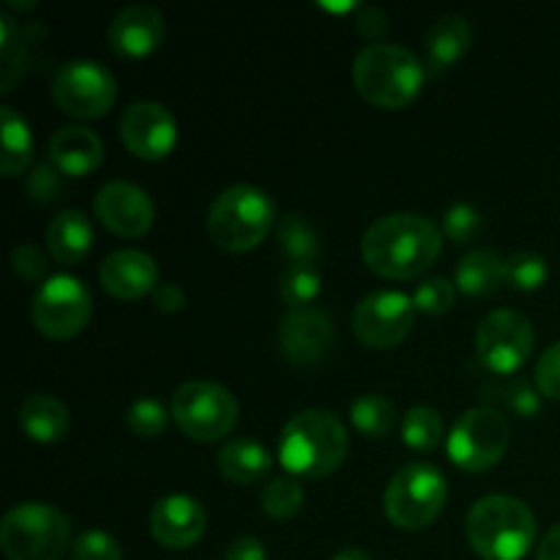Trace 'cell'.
<instances>
[{
  "mask_svg": "<svg viewBox=\"0 0 560 560\" xmlns=\"http://www.w3.org/2000/svg\"><path fill=\"white\" fill-rule=\"evenodd\" d=\"M350 421L366 438H386L397 424V405L383 394H361L350 405Z\"/></svg>",
  "mask_w": 560,
  "mask_h": 560,
  "instance_id": "f546056e",
  "label": "cell"
},
{
  "mask_svg": "<svg viewBox=\"0 0 560 560\" xmlns=\"http://www.w3.org/2000/svg\"><path fill=\"white\" fill-rule=\"evenodd\" d=\"M506 282V260L495 249H474L454 268V284L470 299L495 295Z\"/></svg>",
  "mask_w": 560,
  "mask_h": 560,
  "instance_id": "603a6c76",
  "label": "cell"
},
{
  "mask_svg": "<svg viewBox=\"0 0 560 560\" xmlns=\"http://www.w3.org/2000/svg\"><path fill=\"white\" fill-rule=\"evenodd\" d=\"M20 427L36 443H58L71 427L69 408L52 394H31L20 405Z\"/></svg>",
  "mask_w": 560,
  "mask_h": 560,
  "instance_id": "cb8c5ba5",
  "label": "cell"
},
{
  "mask_svg": "<svg viewBox=\"0 0 560 560\" xmlns=\"http://www.w3.org/2000/svg\"><path fill=\"white\" fill-rule=\"evenodd\" d=\"M550 279V266L539 252L520 249L506 257V284L523 293H534Z\"/></svg>",
  "mask_w": 560,
  "mask_h": 560,
  "instance_id": "836d02e7",
  "label": "cell"
},
{
  "mask_svg": "<svg viewBox=\"0 0 560 560\" xmlns=\"http://www.w3.org/2000/svg\"><path fill=\"white\" fill-rule=\"evenodd\" d=\"M427 69L402 44L377 42L361 49L353 63L355 91L381 109H402L424 88Z\"/></svg>",
  "mask_w": 560,
  "mask_h": 560,
  "instance_id": "3957f363",
  "label": "cell"
},
{
  "mask_svg": "<svg viewBox=\"0 0 560 560\" xmlns=\"http://www.w3.org/2000/svg\"><path fill=\"white\" fill-rule=\"evenodd\" d=\"M11 268H14V273L22 282H47L44 279V273H47V257H44L42 246L31 244V241L14 246V252H11Z\"/></svg>",
  "mask_w": 560,
  "mask_h": 560,
  "instance_id": "ab89813d",
  "label": "cell"
},
{
  "mask_svg": "<svg viewBox=\"0 0 560 560\" xmlns=\"http://www.w3.org/2000/svg\"><path fill=\"white\" fill-rule=\"evenodd\" d=\"M337 328L323 306L288 310L279 323V350L293 366H315L331 353Z\"/></svg>",
  "mask_w": 560,
  "mask_h": 560,
  "instance_id": "9a60e30c",
  "label": "cell"
},
{
  "mask_svg": "<svg viewBox=\"0 0 560 560\" xmlns=\"http://www.w3.org/2000/svg\"><path fill=\"white\" fill-rule=\"evenodd\" d=\"M93 213L109 233L120 238H140L153 228V219H156V208L148 191L131 180L104 184L93 197Z\"/></svg>",
  "mask_w": 560,
  "mask_h": 560,
  "instance_id": "2e32d148",
  "label": "cell"
},
{
  "mask_svg": "<svg viewBox=\"0 0 560 560\" xmlns=\"http://www.w3.org/2000/svg\"><path fill=\"white\" fill-rule=\"evenodd\" d=\"M536 388L541 397L560 402V342L550 345L536 361Z\"/></svg>",
  "mask_w": 560,
  "mask_h": 560,
  "instance_id": "60d3db41",
  "label": "cell"
},
{
  "mask_svg": "<svg viewBox=\"0 0 560 560\" xmlns=\"http://www.w3.org/2000/svg\"><path fill=\"white\" fill-rule=\"evenodd\" d=\"M33 33H42L38 27H25L3 11L0 14V52H3V88L0 91L11 93L14 91V82L20 80L22 69L27 63V49H31Z\"/></svg>",
  "mask_w": 560,
  "mask_h": 560,
  "instance_id": "f1b7e54d",
  "label": "cell"
},
{
  "mask_svg": "<svg viewBox=\"0 0 560 560\" xmlns=\"http://www.w3.org/2000/svg\"><path fill=\"white\" fill-rule=\"evenodd\" d=\"M71 560H124V550L107 530H85L71 545Z\"/></svg>",
  "mask_w": 560,
  "mask_h": 560,
  "instance_id": "8d00e7d4",
  "label": "cell"
},
{
  "mask_svg": "<svg viewBox=\"0 0 560 560\" xmlns=\"http://www.w3.org/2000/svg\"><path fill=\"white\" fill-rule=\"evenodd\" d=\"M206 525L208 517L202 503L184 492L159 498L148 514V530H151L153 541L167 550H186V547L197 545L206 534Z\"/></svg>",
  "mask_w": 560,
  "mask_h": 560,
  "instance_id": "e0dca14e",
  "label": "cell"
},
{
  "mask_svg": "<svg viewBox=\"0 0 560 560\" xmlns=\"http://www.w3.org/2000/svg\"><path fill=\"white\" fill-rule=\"evenodd\" d=\"M63 173H60L52 162L36 164L25 180L27 197H31L33 202H42V206H49V202L58 200V197L63 195Z\"/></svg>",
  "mask_w": 560,
  "mask_h": 560,
  "instance_id": "f35d334b",
  "label": "cell"
},
{
  "mask_svg": "<svg viewBox=\"0 0 560 560\" xmlns=\"http://www.w3.org/2000/svg\"><path fill=\"white\" fill-rule=\"evenodd\" d=\"M277 241L288 266H295V262H315V266H320V235L299 213H284L279 219Z\"/></svg>",
  "mask_w": 560,
  "mask_h": 560,
  "instance_id": "83f0119b",
  "label": "cell"
},
{
  "mask_svg": "<svg viewBox=\"0 0 560 560\" xmlns=\"http://www.w3.org/2000/svg\"><path fill=\"white\" fill-rule=\"evenodd\" d=\"M120 140L137 159L159 162L170 156L178 142V120L164 104L140 98L120 115Z\"/></svg>",
  "mask_w": 560,
  "mask_h": 560,
  "instance_id": "5bb4252c",
  "label": "cell"
},
{
  "mask_svg": "<svg viewBox=\"0 0 560 560\" xmlns=\"http://www.w3.org/2000/svg\"><path fill=\"white\" fill-rule=\"evenodd\" d=\"M465 534L485 560H523L536 541V517L520 498L487 495L470 506Z\"/></svg>",
  "mask_w": 560,
  "mask_h": 560,
  "instance_id": "277c9868",
  "label": "cell"
},
{
  "mask_svg": "<svg viewBox=\"0 0 560 560\" xmlns=\"http://www.w3.org/2000/svg\"><path fill=\"white\" fill-rule=\"evenodd\" d=\"M0 126H3V156H0V170L3 175L14 178V175L25 173L33 164V131L27 120L16 113L14 107L3 104L0 107Z\"/></svg>",
  "mask_w": 560,
  "mask_h": 560,
  "instance_id": "4316f807",
  "label": "cell"
},
{
  "mask_svg": "<svg viewBox=\"0 0 560 560\" xmlns=\"http://www.w3.org/2000/svg\"><path fill=\"white\" fill-rule=\"evenodd\" d=\"M153 304H156L159 312H167V315H173V312H180L186 306V293L180 290V284L164 282L153 290Z\"/></svg>",
  "mask_w": 560,
  "mask_h": 560,
  "instance_id": "ee69618b",
  "label": "cell"
},
{
  "mask_svg": "<svg viewBox=\"0 0 560 560\" xmlns=\"http://www.w3.org/2000/svg\"><path fill=\"white\" fill-rule=\"evenodd\" d=\"M512 441V424L495 408H470L454 421L446 438L448 459L465 474H485L495 468Z\"/></svg>",
  "mask_w": 560,
  "mask_h": 560,
  "instance_id": "9c48e42d",
  "label": "cell"
},
{
  "mask_svg": "<svg viewBox=\"0 0 560 560\" xmlns=\"http://www.w3.org/2000/svg\"><path fill=\"white\" fill-rule=\"evenodd\" d=\"M260 506L271 520H293L304 509V487L295 476H277L262 487Z\"/></svg>",
  "mask_w": 560,
  "mask_h": 560,
  "instance_id": "d6a6232c",
  "label": "cell"
},
{
  "mask_svg": "<svg viewBox=\"0 0 560 560\" xmlns=\"http://www.w3.org/2000/svg\"><path fill=\"white\" fill-rule=\"evenodd\" d=\"M454 301H457V284L448 282L446 277H432L413 290L416 310L430 317H441L452 312Z\"/></svg>",
  "mask_w": 560,
  "mask_h": 560,
  "instance_id": "d590c367",
  "label": "cell"
},
{
  "mask_svg": "<svg viewBox=\"0 0 560 560\" xmlns=\"http://www.w3.org/2000/svg\"><path fill=\"white\" fill-rule=\"evenodd\" d=\"M277 222V206L268 191L252 184H235L219 191L211 202L206 228L219 249L249 252L266 241Z\"/></svg>",
  "mask_w": 560,
  "mask_h": 560,
  "instance_id": "5b68a950",
  "label": "cell"
},
{
  "mask_svg": "<svg viewBox=\"0 0 560 560\" xmlns=\"http://www.w3.org/2000/svg\"><path fill=\"white\" fill-rule=\"evenodd\" d=\"M224 560H268L266 545L255 536H241V539L230 541Z\"/></svg>",
  "mask_w": 560,
  "mask_h": 560,
  "instance_id": "7bdbcfd3",
  "label": "cell"
},
{
  "mask_svg": "<svg viewBox=\"0 0 560 560\" xmlns=\"http://www.w3.org/2000/svg\"><path fill=\"white\" fill-rule=\"evenodd\" d=\"M167 36L162 11L151 3L124 5L107 25V44L120 58H145L156 52Z\"/></svg>",
  "mask_w": 560,
  "mask_h": 560,
  "instance_id": "ac0fdd59",
  "label": "cell"
},
{
  "mask_svg": "<svg viewBox=\"0 0 560 560\" xmlns=\"http://www.w3.org/2000/svg\"><path fill=\"white\" fill-rule=\"evenodd\" d=\"M98 279L115 299L137 301L159 288V266L142 249H115L98 266Z\"/></svg>",
  "mask_w": 560,
  "mask_h": 560,
  "instance_id": "d6986e66",
  "label": "cell"
},
{
  "mask_svg": "<svg viewBox=\"0 0 560 560\" xmlns=\"http://www.w3.org/2000/svg\"><path fill=\"white\" fill-rule=\"evenodd\" d=\"M348 427L337 413L323 408H306L290 416L279 435V463L295 479L331 476L348 459Z\"/></svg>",
  "mask_w": 560,
  "mask_h": 560,
  "instance_id": "7a4b0ae2",
  "label": "cell"
},
{
  "mask_svg": "<svg viewBox=\"0 0 560 560\" xmlns=\"http://www.w3.org/2000/svg\"><path fill=\"white\" fill-rule=\"evenodd\" d=\"M443 238L421 213H388L372 222L361 238L366 268L383 279H413L441 257Z\"/></svg>",
  "mask_w": 560,
  "mask_h": 560,
  "instance_id": "6da1fadb",
  "label": "cell"
},
{
  "mask_svg": "<svg viewBox=\"0 0 560 560\" xmlns=\"http://www.w3.org/2000/svg\"><path fill=\"white\" fill-rule=\"evenodd\" d=\"M443 233L454 241V244H470L476 235L481 233V213L476 211L470 202H454L446 213H443Z\"/></svg>",
  "mask_w": 560,
  "mask_h": 560,
  "instance_id": "74e56055",
  "label": "cell"
},
{
  "mask_svg": "<svg viewBox=\"0 0 560 560\" xmlns=\"http://www.w3.org/2000/svg\"><path fill=\"white\" fill-rule=\"evenodd\" d=\"M219 474L233 485H257L273 468V457L255 438H233L217 457Z\"/></svg>",
  "mask_w": 560,
  "mask_h": 560,
  "instance_id": "7402d4cb",
  "label": "cell"
},
{
  "mask_svg": "<svg viewBox=\"0 0 560 560\" xmlns=\"http://www.w3.org/2000/svg\"><path fill=\"white\" fill-rule=\"evenodd\" d=\"M474 42L468 20L459 14H443L427 31V63L432 71H446L457 63Z\"/></svg>",
  "mask_w": 560,
  "mask_h": 560,
  "instance_id": "d4e9b609",
  "label": "cell"
},
{
  "mask_svg": "<svg viewBox=\"0 0 560 560\" xmlns=\"http://www.w3.org/2000/svg\"><path fill=\"white\" fill-rule=\"evenodd\" d=\"M93 315L91 290L71 273H55L33 295L31 317L47 339H71L88 326Z\"/></svg>",
  "mask_w": 560,
  "mask_h": 560,
  "instance_id": "8fae6325",
  "label": "cell"
},
{
  "mask_svg": "<svg viewBox=\"0 0 560 560\" xmlns=\"http://www.w3.org/2000/svg\"><path fill=\"white\" fill-rule=\"evenodd\" d=\"M355 31L364 38H370V42H377L388 31V14L381 5H359V11H355Z\"/></svg>",
  "mask_w": 560,
  "mask_h": 560,
  "instance_id": "b9f144b4",
  "label": "cell"
},
{
  "mask_svg": "<svg viewBox=\"0 0 560 560\" xmlns=\"http://www.w3.org/2000/svg\"><path fill=\"white\" fill-rule=\"evenodd\" d=\"M170 416L186 438L213 443L235 430L241 408L230 388L213 381H189L175 388L170 399Z\"/></svg>",
  "mask_w": 560,
  "mask_h": 560,
  "instance_id": "ba28073f",
  "label": "cell"
},
{
  "mask_svg": "<svg viewBox=\"0 0 560 560\" xmlns=\"http://www.w3.org/2000/svg\"><path fill=\"white\" fill-rule=\"evenodd\" d=\"M170 419H173L170 410L164 408L159 399L151 397H140L137 402L129 405V410H126V427H129L137 438H142V441L164 435Z\"/></svg>",
  "mask_w": 560,
  "mask_h": 560,
  "instance_id": "e575fe53",
  "label": "cell"
},
{
  "mask_svg": "<svg viewBox=\"0 0 560 560\" xmlns=\"http://www.w3.org/2000/svg\"><path fill=\"white\" fill-rule=\"evenodd\" d=\"M413 295L399 290H377L364 295L353 310V334L366 348L388 350L402 342L416 323Z\"/></svg>",
  "mask_w": 560,
  "mask_h": 560,
  "instance_id": "4fadbf2b",
  "label": "cell"
},
{
  "mask_svg": "<svg viewBox=\"0 0 560 560\" xmlns=\"http://www.w3.org/2000/svg\"><path fill=\"white\" fill-rule=\"evenodd\" d=\"M71 545L69 517L49 503H16L0 523V550L9 560H60Z\"/></svg>",
  "mask_w": 560,
  "mask_h": 560,
  "instance_id": "8992f818",
  "label": "cell"
},
{
  "mask_svg": "<svg viewBox=\"0 0 560 560\" xmlns=\"http://www.w3.org/2000/svg\"><path fill=\"white\" fill-rule=\"evenodd\" d=\"M47 151L49 162L63 175H71V178L91 175L104 162V145L98 135L80 124H66L55 129L52 137H49Z\"/></svg>",
  "mask_w": 560,
  "mask_h": 560,
  "instance_id": "ffe728a7",
  "label": "cell"
},
{
  "mask_svg": "<svg viewBox=\"0 0 560 560\" xmlns=\"http://www.w3.org/2000/svg\"><path fill=\"white\" fill-rule=\"evenodd\" d=\"M479 397L481 405H487V408L517 416V419H536L541 413V392L536 388V383L523 381V377H509L503 383H487Z\"/></svg>",
  "mask_w": 560,
  "mask_h": 560,
  "instance_id": "484cf974",
  "label": "cell"
},
{
  "mask_svg": "<svg viewBox=\"0 0 560 560\" xmlns=\"http://www.w3.org/2000/svg\"><path fill=\"white\" fill-rule=\"evenodd\" d=\"M47 249L60 266H77L93 249V224L77 208H66L49 222Z\"/></svg>",
  "mask_w": 560,
  "mask_h": 560,
  "instance_id": "44dd1931",
  "label": "cell"
},
{
  "mask_svg": "<svg viewBox=\"0 0 560 560\" xmlns=\"http://www.w3.org/2000/svg\"><path fill=\"white\" fill-rule=\"evenodd\" d=\"M115 96L118 82L98 60H69L52 80V102L71 118H102L115 104Z\"/></svg>",
  "mask_w": 560,
  "mask_h": 560,
  "instance_id": "7c38bea8",
  "label": "cell"
},
{
  "mask_svg": "<svg viewBox=\"0 0 560 560\" xmlns=\"http://www.w3.org/2000/svg\"><path fill=\"white\" fill-rule=\"evenodd\" d=\"M405 446L413 452H435L443 441V419L435 408L416 405L402 416Z\"/></svg>",
  "mask_w": 560,
  "mask_h": 560,
  "instance_id": "1f68e13d",
  "label": "cell"
},
{
  "mask_svg": "<svg viewBox=\"0 0 560 560\" xmlns=\"http://www.w3.org/2000/svg\"><path fill=\"white\" fill-rule=\"evenodd\" d=\"M331 560H372V556L361 547H342Z\"/></svg>",
  "mask_w": 560,
  "mask_h": 560,
  "instance_id": "bcb514c9",
  "label": "cell"
},
{
  "mask_svg": "<svg viewBox=\"0 0 560 560\" xmlns=\"http://www.w3.org/2000/svg\"><path fill=\"white\" fill-rule=\"evenodd\" d=\"M536 560H560V523L556 525V528L547 530L545 539L539 541Z\"/></svg>",
  "mask_w": 560,
  "mask_h": 560,
  "instance_id": "f6af8a7d",
  "label": "cell"
},
{
  "mask_svg": "<svg viewBox=\"0 0 560 560\" xmlns=\"http://www.w3.org/2000/svg\"><path fill=\"white\" fill-rule=\"evenodd\" d=\"M448 498L446 476L430 463H408L392 476L383 495L388 523L402 530H421L438 520Z\"/></svg>",
  "mask_w": 560,
  "mask_h": 560,
  "instance_id": "52a82bcc",
  "label": "cell"
},
{
  "mask_svg": "<svg viewBox=\"0 0 560 560\" xmlns=\"http://www.w3.org/2000/svg\"><path fill=\"white\" fill-rule=\"evenodd\" d=\"M320 266L295 262V266H284L282 277H279V295H282L288 310H304V306H315L317 295H320Z\"/></svg>",
  "mask_w": 560,
  "mask_h": 560,
  "instance_id": "4dcf8cb0",
  "label": "cell"
},
{
  "mask_svg": "<svg viewBox=\"0 0 560 560\" xmlns=\"http://www.w3.org/2000/svg\"><path fill=\"white\" fill-rule=\"evenodd\" d=\"M476 359L492 375H514L523 370L536 345L530 317L517 310H495L476 326Z\"/></svg>",
  "mask_w": 560,
  "mask_h": 560,
  "instance_id": "30bf717a",
  "label": "cell"
}]
</instances>
